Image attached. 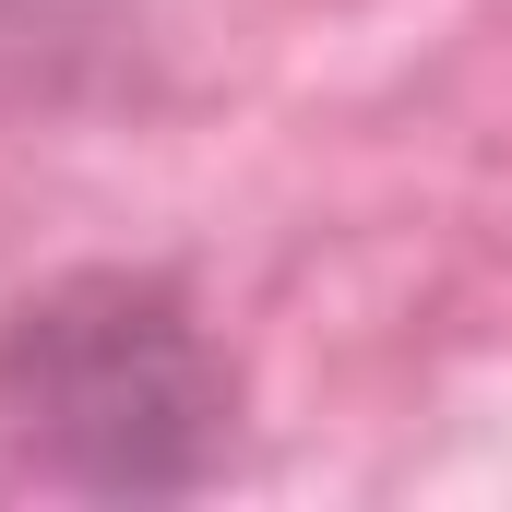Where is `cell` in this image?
Returning <instances> with one entry per match:
<instances>
[{"instance_id": "cell-1", "label": "cell", "mask_w": 512, "mask_h": 512, "mask_svg": "<svg viewBox=\"0 0 512 512\" xmlns=\"http://www.w3.org/2000/svg\"><path fill=\"white\" fill-rule=\"evenodd\" d=\"M0 441L72 501H191L227 477L239 370L179 274L72 262L0 310Z\"/></svg>"}]
</instances>
